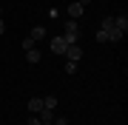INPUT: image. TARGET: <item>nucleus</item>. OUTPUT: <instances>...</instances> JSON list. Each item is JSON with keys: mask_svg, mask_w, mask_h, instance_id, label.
Returning <instances> with one entry per match:
<instances>
[{"mask_svg": "<svg viewBox=\"0 0 128 125\" xmlns=\"http://www.w3.org/2000/svg\"><path fill=\"white\" fill-rule=\"evenodd\" d=\"M128 31V17L120 14V17H102L100 28H97V40L100 43H120Z\"/></svg>", "mask_w": 128, "mask_h": 125, "instance_id": "nucleus-1", "label": "nucleus"}, {"mask_svg": "<svg viewBox=\"0 0 128 125\" xmlns=\"http://www.w3.org/2000/svg\"><path fill=\"white\" fill-rule=\"evenodd\" d=\"M63 37H66L68 46H77V40H80V26H77V20H71V17L63 20Z\"/></svg>", "mask_w": 128, "mask_h": 125, "instance_id": "nucleus-2", "label": "nucleus"}, {"mask_svg": "<svg viewBox=\"0 0 128 125\" xmlns=\"http://www.w3.org/2000/svg\"><path fill=\"white\" fill-rule=\"evenodd\" d=\"M48 48H51V54H66V48H68V43H66L63 34H57L54 40L48 43Z\"/></svg>", "mask_w": 128, "mask_h": 125, "instance_id": "nucleus-3", "label": "nucleus"}, {"mask_svg": "<svg viewBox=\"0 0 128 125\" xmlns=\"http://www.w3.org/2000/svg\"><path fill=\"white\" fill-rule=\"evenodd\" d=\"M82 11H86V6H82L80 0H74V3H68V9H66V14H68L71 20H77V17H82Z\"/></svg>", "mask_w": 128, "mask_h": 125, "instance_id": "nucleus-4", "label": "nucleus"}, {"mask_svg": "<svg viewBox=\"0 0 128 125\" xmlns=\"http://www.w3.org/2000/svg\"><path fill=\"white\" fill-rule=\"evenodd\" d=\"M66 57H68V63H80L82 48H80V46H68V48H66Z\"/></svg>", "mask_w": 128, "mask_h": 125, "instance_id": "nucleus-5", "label": "nucleus"}, {"mask_svg": "<svg viewBox=\"0 0 128 125\" xmlns=\"http://www.w3.org/2000/svg\"><path fill=\"white\" fill-rule=\"evenodd\" d=\"M43 111V97H32L28 100V114H40Z\"/></svg>", "mask_w": 128, "mask_h": 125, "instance_id": "nucleus-6", "label": "nucleus"}, {"mask_svg": "<svg viewBox=\"0 0 128 125\" xmlns=\"http://www.w3.org/2000/svg\"><path fill=\"white\" fill-rule=\"evenodd\" d=\"M28 37H32L34 43H40L43 37H46V26H34V28H32V34H28Z\"/></svg>", "mask_w": 128, "mask_h": 125, "instance_id": "nucleus-7", "label": "nucleus"}, {"mask_svg": "<svg viewBox=\"0 0 128 125\" xmlns=\"http://www.w3.org/2000/svg\"><path fill=\"white\" fill-rule=\"evenodd\" d=\"M26 63H32V65L40 63V51H37V46L34 48H26Z\"/></svg>", "mask_w": 128, "mask_h": 125, "instance_id": "nucleus-8", "label": "nucleus"}, {"mask_svg": "<svg viewBox=\"0 0 128 125\" xmlns=\"http://www.w3.org/2000/svg\"><path fill=\"white\" fill-rule=\"evenodd\" d=\"M28 125H43V122H40V117H37V114H28Z\"/></svg>", "mask_w": 128, "mask_h": 125, "instance_id": "nucleus-9", "label": "nucleus"}, {"mask_svg": "<svg viewBox=\"0 0 128 125\" xmlns=\"http://www.w3.org/2000/svg\"><path fill=\"white\" fill-rule=\"evenodd\" d=\"M77 71V63H66V74H74Z\"/></svg>", "mask_w": 128, "mask_h": 125, "instance_id": "nucleus-10", "label": "nucleus"}, {"mask_svg": "<svg viewBox=\"0 0 128 125\" xmlns=\"http://www.w3.org/2000/svg\"><path fill=\"white\" fill-rule=\"evenodd\" d=\"M34 46H37V43H34L32 37H26V40H23V48H34Z\"/></svg>", "mask_w": 128, "mask_h": 125, "instance_id": "nucleus-11", "label": "nucleus"}, {"mask_svg": "<svg viewBox=\"0 0 128 125\" xmlns=\"http://www.w3.org/2000/svg\"><path fill=\"white\" fill-rule=\"evenodd\" d=\"M0 34H6V20H3V9H0Z\"/></svg>", "mask_w": 128, "mask_h": 125, "instance_id": "nucleus-12", "label": "nucleus"}, {"mask_svg": "<svg viewBox=\"0 0 128 125\" xmlns=\"http://www.w3.org/2000/svg\"><path fill=\"white\" fill-rule=\"evenodd\" d=\"M51 125H68V120L66 117H57V122H51Z\"/></svg>", "mask_w": 128, "mask_h": 125, "instance_id": "nucleus-13", "label": "nucleus"}, {"mask_svg": "<svg viewBox=\"0 0 128 125\" xmlns=\"http://www.w3.org/2000/svg\"><path fill=\"white\" fill-rule=\"evenodd\" d=\"M80 3H82V6H88V3H91V0H80Z\"/></svg>", "mask_w": 128, "mask_h": 125, "instance_id": "nucleus-14", "label": "nucleus"}]
</instances>
